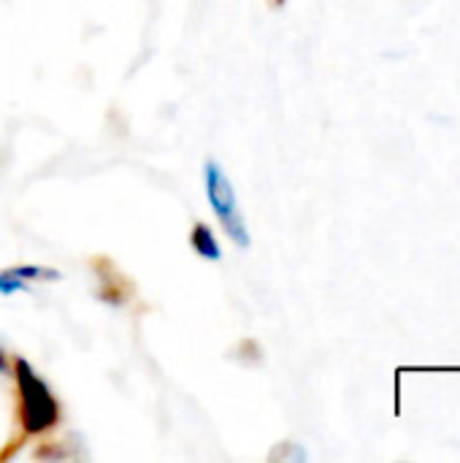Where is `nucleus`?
Masks as SVG:
<instances>
[{
  "label": "nucleus",
  "mask_w": 460,
  "mask_h": 463,
  "mask_svg": "<svg viewBox=\"0 0 460 463\" xmlns=\"http://www.w3.org/2000/svg\"><path fill=\"white\" fill-rule=\"evenodd\" d=\"M19 290H27V282L14 277L11 271H0V293L11 296V293H19Z\"/></svg>",
  "instance_id": "nucleus-6"
},
{
  "label": "nucleus",
  "mask_w": 460,
  "mask_h": 463,
  "mask_svg": "<svg viewBox=\"0 0 460 463\" xmlns=\"http://www.w3.org/2000/svg\"><path fill=\"white\" fill-rule=\"evenodd\" d=\"M14 277H19V279H57L60 274L57 271H52V269H43V266H14V269H8Z\"/></svg>",
  "instance_id": "nucleus-5"
},
{
  "label": "nucleus",
  "mask_w": 460,
  "mask_h": 463,
  "mask_svg": "<svg viewBox=\"0 0 460 463\" xmlns=\"http://www.w3.org/2000/svg\"><path fill=\"white\" fill-rule=\"evenodd\" d=\"M106 269H98V277H100V288H98V296L106 301V304H125L130 298V285L125 277H119V271L114 269V263L103 260Z\"/></svg>",
  "instance_id": "nucleus-3"
},
{
  "label": "nucleus",
  "mask_w": 460,
  "mask_h": 463,
  "mask_svg": "<svg viewBox=\"0 0 460 463\" xmlns=\"http://www.w3.org/2000/svg\"><path fill=\"white\" fill-rule=\"evenodd\" d=\"M14 380L19 391V426L24 437H43L60 423V404L41 383L24 358L14 361Z\"/></svg>",
  "instance_id": "nucleus-1"
},
{
  "label": "nucleus",
  "mask_w": 460,
  "mask_h": 463,
  "mask_svg": "<svg viewBox=\"0 0 460 463\" xmlns=\"http://www.w3.org/2000/svg\"><path fill=\"white\" fill-rule=\"evenodd\" d=\"M287 0H274V5H285Z\"/></svg>",
  "instance_id": "nucleus-8"
},
{
  "label": "nucleus",
  "mask_w": 460,
  "mask_h": 463,
  "mask_svg": "<svg viewBox=\"0 0 460 463\" xmlns=\"http://www.w3.org/2000/svg\"><path fill=\"white\" fill-rule=\"evenodd\" d=\"M8 369V364H5V355H3V350H0V372H5Z\"/></svg>",
  "instance_id": "nucleus-7"
},
{
  "label": "nucleus",
  "mask_w": 460,
  "mask_h": 463,
  "mask_svg": "<svg viewBox=\"0 0 460 463\" xmlns=\"http://www.w3.org/2000/svg\"><path fill=\"white\" fill-rule=\"evenodd\" d=\"M203 182H206V198L211 203V212L217 214L222 231L228 233V239L247 250L249 247V231H247V222L241 217V209H239V198H236V190L225 174V168L217 163V160H206L203 165Z\"/></svg>",
  "instance_id": "nucleus-2"
},
{
  "label": "nucleus",
  "mask_w": 460,
  "mask_h": 463,
  "mask_svg": "<svg viewBox=\"0 0 460 463\" xmlns=\"http://www.w3.org/2000/svg\"><path fill=\"white\" fill-rule=\"evenodd\" d=\"M190 247L195 250V255L206 258V260H222V250L217 244V236L214 231L206 225V222H195L192 231H190Z\"/></svg>",
  "instance_id": "nucleus-4"
}]
</instances>
